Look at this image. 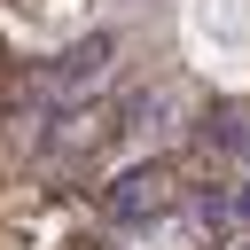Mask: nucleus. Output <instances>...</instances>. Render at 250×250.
Here are the masks:
<instances>
[{"label": "nucleus", "mask_w": 250, "mask_h": 250, "mask_svg": "<svg viewBox=\"0 0 250 250\" xmlns=\"http://www.w3.org/2000/svg\"><path fill=\"white\" fill-rule=\"evenodd\" d=\"M109 55H117V39H109V31H86L78 47H62V62L47 70V86H55L62 102H78L86 86H102V70H109Z\"/></svg>", "instance_id": "obj_2"}, {"label": "nucleus", "mask_w": 250, "mask_h": 250, "mask_svg": "<svg viewBox=\"0 0 250 250\" xmlns=\"http://www.w3.org/2000/svg\"><path fill=\"white\" fill-rule=\"evenodd\" d=\"M203 219H219V227H250V172H242L227 195H203Z\"/></svg>", "instance_id": "obj_3"}, {"label": "nucleus", "mask_w": 250, "mask_h": 250, "mask_svg": "<svg viewBox=\"0 0 250 250\" xmlns=\"http://www.w3.org/2000/svg\"><path fill=\"white\" fill-rule=\"evenodd\" d=\"M109 219H125V227H141V219H164L172 211V164L164 156H148V164H125L117 180H109Z\"/></svg>", "instance_id": "obj_1"}]
</instances>
